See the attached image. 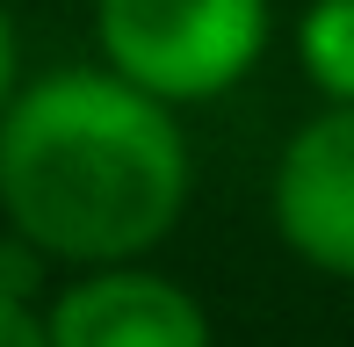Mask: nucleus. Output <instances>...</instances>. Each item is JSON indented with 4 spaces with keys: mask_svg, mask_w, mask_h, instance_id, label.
Instances as JSON below:
<instances>
[{
    "mask_svg": "<svg viewBox=\"0 0 354 347\" xmlns=\"http://www.w3.org/2000/svg\"><path fill=\"white\" fill-rule=\"evenodd\" d=\"M196 196L181 109L109 66H58L0 109V225L58 275L152 261Z\"/></svg>",
    "mask_w": 354,
    "mask_h": 347,
    "instance_id": "f257e3e1",
    "label": "nucleus"
},
{
    "mask_svg": "<svg viewBox=\"0 0 354 347\" xmlns=\"http://www.w3.org/2000/svg\"><path fill=\"white\" fill-rule=\"evenodd\" d=\"M94 66L167 109L224 102L261 73L275 0H94Z\"/></svg>",
    "mask_w": 354,
    "mask_h": 347,
    "instance_id": "f03ea898",
    "label": "nucleus"
},
{
    "mask_svg": "<svg viewBox=\"0 0 354 347\" xmlns=\"http://www.w3.org/2000/svg\"><path fill=\"white\" fill-rule=\"evenodd\" d=\"M268 225L282 254L326 282H354V109L318 102L268 167Z\"/></svg>",
    "mask_w": 354,
    "mask_h": 347,
    "instance_id": "7ed1b4c3",
    "label": "nucleus"
},
{
    "mask_svg": "<svg viewBox=\"0 0 354 347\" xmlns=\"http://www.w3.org/2000/svg\"><path fill=\"white\" fill-rule=\"evenodd\" d=\"M44 340L51 347H217L203 297L152 261L80 268L58 275L44 297Z\"/></svg>",
    "mask_w": 354,
    "mask_h": 347,
    "instance_id": "20e7f679",
    "label": "nucleus"
},
{
    "mask_svg": "<svg viewBox=\"0 0 354 347\" xmlns=\"http://www.w3.org/2000/svg\"><path fill=\"white\" fill-rule=\"evenodd\" d=\"M289 51L326 109H354V0H304Z\"/></svg>",
    "mask_w": 354,
    "mask_h": 347,
    "instance_id": "39448f33",
    "label": "nucleus"
},
{
    "mask_svg": "<svg viewBox=\"0 0 354 347\" xmlns=\"http://www.w3.org/2000/svg\"><path fill=\"white\" fill-rule=\"evenodd\" d=\"M51 290H58V268L44 261L29 239H15V232L0 225V304H37L44 311Z\"/></svg>",
    "mask_w": 354,
    "mask_h": 347,
    "instance_id": "423d86ee",
    "label": "nucleus"
},
{
    "mask_svg": "<svg viewBox=\"0 0 354 347\" xmlns=\"http://www.w3.org/2000/svg\"><path fill=\"white\" fill-rule=\"evenodd\" d=\"M22 94V29H15V8L0 0V109Z\"/></svg>",
    "mask_w": 354,
    "mask_h": 347,
    "instance_id": "0eeeda50",
    "label": "nucleus"
},
{
    "mask_svg": "<svg viewBox=\"0 0 354 347\" xmlns=\"http://www.w3.org/2000/svg\"><path fill=\"white\" fill-rule=\"evenodd\" d=\"M0 347H51L37 304H0Z\"/></svg>",
    "mask_w": 354,
    "mask_h": 347,
    "instance_id": "6e6552de",
    "label": "nucleus"
}]
</instances>
